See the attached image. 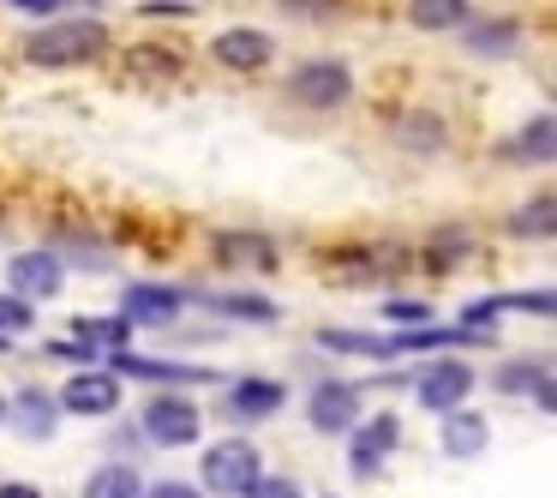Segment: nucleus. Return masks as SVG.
I'll return each instance as SVG.
<instances>
[{"label": "nucleus", "instance_id": "2f4dec72", "mask_svg": "<svg viewBox=\"0 0 557 498\" xmlns=\"http://www.w3.org/2000/svg\"><path fill=\"white\" fill-rule=\"evenodd\" d=\"M145 498H205V493L186 481H162V486H145Z\"/></svg>", "mask_w": 557, "mask_h": 498}, {"label": "nucleus", "instance_id": "39448f33", "mask_svg": "<svg viewBox=\"0 0 557 498\" xmlns=\"http://www.w3.org/2000/svg\"><path fill=\"white\" fill-rule=\"evenodd\" d=\"M66 289V270H61V258L54 253H13L7 258V294H18V301H54V294Z\"/></svg>", "mask_w": 557, "mask_h": 498}, {"label": "nucleus", "instance_id": "1a4fd4ad", "mask_svg": "<svg viewBox=\"0 0 557 498\" xmlns=\"http://www.w3.org/2000/svg\"><path fill=\"white\" fill-rule=\"evenodd\" d=\"M468 390H473V373L461 361H432L420 378H413V402H420L425 414L461 409V402H468Z\"/></svg>", "mask_w": 557, "mask_h": 498}, {"label": "nucleus", "instance_id": "423d86ee", "mask_svg": "<svg viewBox=\"0 0 557 498\" xmlns=\"http://www.w3.org/2000/svg\"><path fill=\"white\" fill-rule=\"evenodd\" d=\"M306 414H312V433H354L360 426V385H348V378H324V385H312V397H306Z\"/></svg>", "mask_w": 557, "mask_h": 498}, {"label": "nucleus", "instance_id": "c756f323", "mask_svg": "<svg viewBox=\"0 0 557 498\" xmlns=\"http://www.w3.org/2000/svg\"><path fill=\"white\" fill-rule=\"evenodd\" d=\"M240 498H306V493H300V481H288V474H258Z\"/></svg>", "mask_w": 557, "mask_h": 498}, {"label": "nucleus", "instance_id": "7ed1b4c3", "mask_svg": "<svg viewBox=\"0 0 557 498\" xmlns=\"http://www.w3.org/2000/svg\"><path fill=\"white\" fill-rule=\"evenodd\" d=\"M198 433H205V414L186 390H157L145 402V445L181 450V445H198Z\"/></svg>", "mask_w": 557, "mask_h": 498}, {"label": "nucleus", "instance_id": "6ab92c4d", "mask_svg": "<svg viewBox=\"0 0 557 498\" xmlns=\"http://www.w3.org/2000/svg\"><path fill=\"white\" fill-rule=\"evenodd\" d=\"M85 498H145V481H138L133 462H102L85 481Z\"/></svg>", "mask_w": 557, "mask_h": 498}, {"label": "nucleus", "instance_id": "4468645a", "mask_svg": "<svg viewBox=\"0 0 557 498\" xmlns=\"http://www.w3.org/2000/svg\"><path fill=\"white\" fill-rule=\"evenodd\" d=\"M7 421H13V433H18V438L42 445V438H54V426H61V409H54V397H49V390L25 385V390H18V402L7 409Z\"/></svg>", "mask_w": 557, "mask_h": 498}, {"label": "nucleus", "instance_id": "c9c22d12", "mask_svg": "<svg viewBox=\"0 0 557 498\" xmlns=\"http://www.w3.org/2000/svg\"><path fill=\"white\" fill-rule=\"evenodd\" d=\"M0 349H7V337H0Z\"/></svg>", "mask_w": 557, "mask_h": 498}, {"label": "nucleus", "instance_id": "6e6552de", "mask_svg": "<svg viewBox=\"0 0 557 498\" xmlns=\"http://www.w3.org/2000/svg\"><path fill=\"white\" fill-rule=\"evenodd\" d=\"M282 402H288V385L282 378H234L228 397H222V409H228V421L240 426H264L282 414Z\"/></svg>", "mask_w": 557, "mask_h": 498}, {"label": "nucleus", "instance_id": "9d476101", "mask_svg": "<svg viewBox=\"0 0 557 498\" xmlns=\"http://www.w3.org/2000/svg\"><path fill=\"white\" fill-rule=\"evenodd\" d=\"M109 373L114 378H145V385H169V390H186V385H216V373L210 366H181V361H145V354L133 349H114L109 354Z\"/></svg>", "mask_w": 557, "mask_h": 498}, {"label": "nucleus", "instance_id": "cd10ccee", "mask_svg": "<svg viewBox=\"0 0 557 498\" xmlns=\"http://www.w3.org/2000/svg\"><path fill=\"white\" fill-rule=\"evenodd\" d=\"M401 145L408 150H444V121H437V114H408V121H401Z\"/></svg>", "mask_w": 557, "mask_h": 498}, {"label": "nucleus", "instance_id": "7c9ffc66", "mask_svg": "<svg viewBox=\"0 0 557 498\" xmlns=\"http://www.w3.org/2000/svg\"><path fill=\"white\" fill-rule=\"evenodd\" d=\"M384 313H389V318H413V325H425V318H432V306H425V301H389Z\"/></svg>", "mask_w": 557, "mask_h": 498}, {"label": "nucleus", "instance_id": "f257e3e1", "mask_svg": "<svg viewBox=\"0 0 557 498\" xmlns=\"http://www.w3.org/2000/svg\"><path fill=\"white\" fill-rule=\"evenodd\" d=\"M109 49V31L97 19H61V25H42L25 37V61L30 66H85Z\"/></svg>", "mask_w": 557, "mask_h": 498}, {"label": "nucleus", "instance_id": "dca6fc26", "mask_svg": "<svg viewBox=\"0 0 557 498\" xmlns=\"http://www.w3.org/2000/svg\"><path fill=\"white\" fill-rule=\"evenodd\" d=\"M437 438H444L449 457H480V450L492 445V426H485V414H473V409H449Z\"/></svg>", "mask_w": 557, "mask_h": 498}, {"label": "nucleus", "instance_id": "bb28decb", "mask_svg": "<svg viewBox=\"0 0 557 498\" xmlns=\"http://www.w3.org/2000/svg\"><path fill=\"white\" fill-rule=\"evenodd\" d=\"M425 258H432V270H444V265H456V258H468V229L444 222V229L425 241Z\"/></svg>", "mask_w": 557, "mask_h": 498}, {"label": "nucleus", "instance_id": "b1692460", "mask_svg": "<svg viewBox=\"0 0 557 498\" xmlns=\"http://www.w3.org/2000/svg\"><path fill=\"white\" fill-rule=\"evenodd\" d=\"M492 385L504 390V397H521V390H528V397H540V390L552 385V373H545V361H509Z\"/></svg>", "mask_w": 557, "mask_h": 498}, {"label": "nucleus", "instance_id": "f03ea898", "mask_svg": "<svg viewBox=\"0 0 557 498\" xmlns=\"http://www.w3.org/2000/svg\"><path fill=\"white\" fill-rule=\"evenodd\" d=\"M258 474H264V457H258L246 438H222V445H210L205 462H198V486L216 493V498H240Z\"/></svg>", "mask_w": 557, "mask_h": 498}, {"label": "nucleus", "instance_id": "72a5a7b5", "mask_svg": "<svg viewBox=\"0 0 557 498\" xmlns=\"http://www.w3.org/2000/svg\"><path fill=\"white\" fill-rule=\"evenodd\" d=\"M0 498H42L30 481H0Z\"/></svg>", "mask_w": 557, "mask_h": 498}, {"label": "nucleus", "instance_id": "4be33fe9", "mask_svg": "<svg viewBox=\"0 0 557 498\" xmlns=\"http://www.w3.org/2000/svg\"><path fill=\"white\" fill-rule=\"evenodd\" d=\"M509 234H516V241H545V234H557V198L540 193L533 205H521L516 217H509Z\"/></svg>", "mask_w": 557, "mask_h": 498}, {"label": "nucleus", "instance_id": "412c9836", "mask_svg": "<svg viewBox=\"0 0 557 498\" xmlns=\"http://www.w3.org/2000/svg\"><path fill=\"white\" fill-rule=\"evenodd\" d=\"M318 349L330 354H366V361H384L389 354V337H377V330H318Z\"/></svg>", "mask_w": 557, "mask_h": 498}, {"label": "nucleus", "instance_id": "f3484780", "mask_svg": "<svg viewBox=\"0 0 557 498\" xmlns=\"http://www.w3.org/2000/svg\"><path fill=\"white\" fill-rule=\"evenodd\" d=\"M504 157H516V162H552L557 157V121H552V114H533V121L504 145Z\"/></svg>", "mask_w": 557, "mask_h": 498}, {"label": "nucleus", "instance_id": "0eeeda50", "mask_svg": "<svg viewBox=\"0 0 557 498\" xmlns=\"http://www.w3.org/2000/svg\"><path fill=\"white\" fill-rule=\"evenodd\" d=\"M396 445H401V421L396 414H372L366 426L348 433V469L360 474V481H377V474H384V457Z\"/></svg>", "mask_w": 557, "mask_h": 498}, {"label": "nucleus", "instance_id": "393cba45", "mask_svg": "<svg viewBox=\"0 0 557 498\" xmlns=\"http://www.w3.org/2000/svg\"><path fill=\"white\" fill-rule=\"evenodd\" d=\"M210 306H216L222 318H246V325H276V301H264V294H210Z\"/></svg>", "mask_w": 557, "mask_h": 498}, {"label": "nucleus", "instance_id": "f704fd0d", "mask_svg": "<svg viewBox=\"0 0 557 498\" xmlns=\"http://www.w3.org/2000/svg\"><path fill=\"white\" fill-rule=\"evenodd\" d=\"M0 426H7V397H0Z\"/></svg>", "mask_w": 557, "mask_h": 498}, {"label": "nucleus", "instance_id": "2eb2a0df", "mask_svg": "<svg viewBox=\"0 0 557 498\" xmlns=\"http://www.w3.org/2000/svg\"><path fill=\"white\" fill-rule=\"evenodd\" d=\"M216 258L222 265H276V241H270V234H252V229H222L216 241Z\"/></svg>", "mask_w": 557, "mask_h": 498}, {"label": "nucleus", "instance_id": "a878e982", "mask_svg": "<svg viewBox=\"0 0 557 498\" xmlns=\"http://www.w3.org/2000/svg\"><path fill=\"white\" fill-rule=\"evenodd\" d=\"M126 73L133 78H174L181 73V54L174 49H133L126 54Z\"/></svg>", "mask_w": 557, "mask_h": 498}, {"label": "nucleus", "instance_id": "f8f14e48", "mask_svg": "<svg viewBox=\"0 0 557 498\" xmlns=\"http://www.w3.org/2000/svg\"><path fill=\"white\" fill-rule=\"evenodd\" d=\"M186 306L181 289H162V282H126L121 289V318L126 325H174Z\"/></svg>", "mask_w": 557, "mask_h": 498}, {"label": "nucleus", "instance_id": "473e14b6", "mask_svg": "<svg viewBox=\"0 0 557 498\" xmlns=\"http://www.w3.org/2000/svg\"><path fill=\"white\" fill-rule=\"evenodd\" d=\"M7 7H18V13H30V19H49V13H61L66 0H7Z\"/></svg>", "mask_w": 557, "mask_h": 498}, {"label": "nucleus", "instance_id": "5701e85b", "mask_svg": "<svg viewBox=\"0 0 557 498\" xmlns=\"http://www.w3.org/2000/svg\"><path fill=\"white\" fill-rule=\"evenodd\" d=\"M461 31H468L461 42H468L473 54H509V49L521 42V25H516V19H509V25H504V19H492V25H473V19H468Z\"/></svg>", "mask_w": 557, "mask_h": 498}, {"label": "nucleus", "instance_id": "a211bd4d", "mask_svg": "<svg viewBox=\"0 0 557 498\" xmlns=\"http://www.w3.org/2000/svg\"><path fill=\"white\" fill-rule=\"evenodd\" d=\"M73 342H85L90 354H114L133 342V325L126 318H73Z\"/></svg>", "mask_w": 557, "mask_h": 498}, {"label": "nucleus", "instance_id": "9b49d317", "mask_svg": "<svg viewBox=\"0 0 557 498\" xmlns=\"http://www.w3.org/2000/svg\"><path fill=\"white\" fill-rule=\"evenodd\" d=\"M114 402H121V378L114 373H73L61 385V397H54V409L78 414V421H97V414H114Z\"/></svg>", "mask_w": 557, "mask_h": 498}, {"label": "nucleus", "instance_id": "c85d7f7f", "mask_svg": "<svg viewBox=\"0 0 557 498\" xmlns=\"http://www.w3.org/2000/svg\"><path fill=\"white\" fill-rule=\"evenodd\" d=\"M30 325H37V306L18 301V294H0V337H18Z\"/></svg>", "mask_w": 557, "mask_h": 498}, {"label": "nucleus", "instance_id": "20e7f679", "mask_svg": "<svg viewBox=\"0 0 557 498\" xmlns=\"http://www.w3.org/2000/svg\"><path fill=\"white\" fill-rule=\"evenodd\" d=\"M288 97L306 102V109H342L354 97V73L342 61H306V66H294Z\"/></svg>", "mask_w": 557, "mask_h": 498}, {"label": "nucleus", "instance_id": "ddd939ff", "mask_svg": "<svg viewBox=\"0 0 557 498\" xmlns=\"http://www.w3.org/2000/svg\"><path fill=\"white\" fill-rule=\"evenodd\" d=\"M210 54H216L228 73H258V66H270V54H276V37H270V31H252V25H234L210 42Z\"/></svg>", "mask_w": 557, "mask_h": 498}, {"label": "nucleus", "instance_id": "aec40b11", "mask_svg": "<svg viewBox=\"0 0 557 498\" xmlns=\"http://www.w3.org/2000/svg\"><path fill=\"white\" fill-rule=\"evenodd\" d=\"M468 0H413L408 7V25L413 31H461L468 25Z\"/></svg>", "mask_w": 557, "mask_h": 498}]
</instances>
